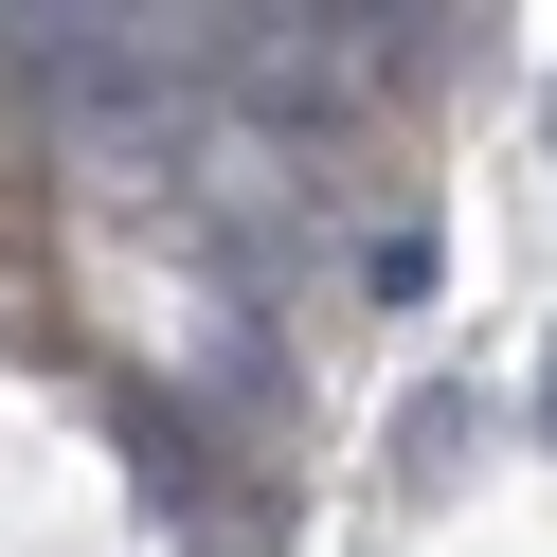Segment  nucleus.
I'll return each mask as SVG.
<instances>
[]
</instances>
